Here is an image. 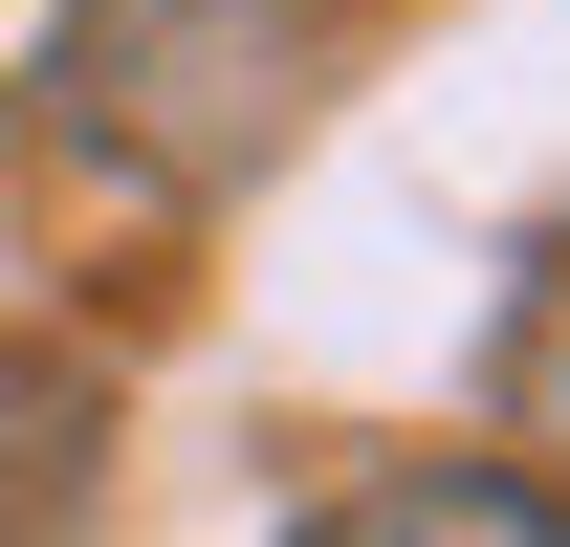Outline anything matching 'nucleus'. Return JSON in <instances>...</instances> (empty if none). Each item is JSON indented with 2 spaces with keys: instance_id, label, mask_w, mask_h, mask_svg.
Segmentation results:
<instances>
[{
  "instance_id": "nucleus-4",
  "label": "nucleus",
  "mask_w": 570,
  "mask_h": 547,
  "mask_svg": "<svg viewBox=\"0 0 570 547\" xmlns=\"http://www.w3.org/2000/svg\"><path fill=\"white\" fill-rule=\"evenodd\" d=\"M504 416H527V438L570 460V263L527 285V329H504Z\"/></svg>"
},
{
  "instance_id": "nucleus-1",
  "label": "nucleus",
  "mask_w": 570,
  "mask_h": 547,
  "mask_svg": "<svg viewBox=\"0 0 570 547\" xmlns=\"http://www.w3.org/2000/svg\"><path fill=\"white\" fill-rule=\"evenodd\" d=\"M307 67H330L307 0H67L45 153L110 176V198H242V176L307 132Z\"/></svg>"
},
{
  "instance_id": "nucleus-3",
  "label": "nucleus",
  "mask_w": 570,
  "mask_h": 547,
  "mask_svg": "<svg viewBox=\"0 0 570 547\" xmlns=\"http://www.w3.org/2000/svg\"><path fill=\"white\" fill-rule=\"evenodd\" d=\"M285 547H570V504L527 460H395V481H352V504H307Z\"/></svg>"
},
{
  "instance_id": "nucleus-2",
  "label": "nucleus",
  "mask_w": 570,
  "mask_h": 547,
  "mask_svg": "<svg viewBox=\"0 0 570 547\" xmlns=\"http://www.w3.org/2000/svg\"><path fill=\"white\" fill-rule=\"evenodd\" d=\"M88 504H110V350L22 329L0 350V547H88Z\"/></svg>"
}]
</instances>
